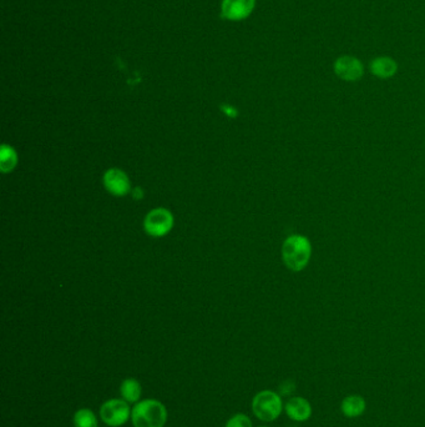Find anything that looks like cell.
Here are the masks:
<instances>
[{
	"mask_svg": "<svg viewBox=\"0 0 425 427\" xmlns=\"http://www.w3.org/2000/svg\"><path fill=\"white\" fill-rule=\"evenodd\" d=\"M311 244L309 239L301 235L289 236L283 244V262L293 271H301L307 267L311 257Z\"/></svg>",
	"mask_w": 425,
	"mask_h": 427,
	"instance_id": "cell-2",
	"label": "cell"
},
{
	"mask_svg": "<svg viewBox=\"0 0 425 427\" xmlns=\"http://www.w3.org/2000/svg\"><path fill=\"white\" fill-rule=\"evenodd\" d=\"M104 182H105L107 190L112 192L114 195H125L130 189L128 177L124 174L123 171L117 170V169L107 171L104 177Z\"/></svg>",
	"mask_w": 425,
	"mask_h": 427,
	"instance_id": "cell-9",
	"label": "cell"
},
{
	"mask_svg": "<svg viewBox=\"0 0 425 427\" xmlns=\"http://www.w3.org/2000/svg\"><path fill=\"white\" fill-rule=\"evenodd\" d=\"M335 73L342 81H357L364 74V68L356 57L342 55L335 62Z\"/></svg>",
	"mask_w": 425,
	"mask_h": 427,
	"instance_id": "cell-5",
	"label": "cell"
},
{
	"mask_svg": "<svg viewBox=\"0 0 425 427\" xmlns=\"http://www.w3.org/2000/svg\"><path fill=\"white\" fill-rule=\"evenodd\" d=\"M255 8V0H224L222 13L231 21H241L250 16Z\"/></svg>",
	"mask_w": 425,
	"mask_h": 427,
	"instance_id": "cell-8",
	"label": "cell"
},
{
	"mask_svg": "<svg viewBox=\"0 0 425 427\" xmlns=\"http://www.w3.org/2000/svg\"><path fill=\"white\" fill-rule=\"evenodd\" d=\"M16 155L14 150L4 145L3 149H1V170H11L16 166Z\"/></svg>",
	"mask_w": 425,
	"mask_h": 427,
	"instance_id": "cell-14",
	"label": "cell"
},
{
	"mask_svg": "<svg viewBox=\"0 0 425 427\" xmlns=\"http://www.w3.org/2000/svg\"><path fill=\"white\" fill-rule=\"evenodd\" d=\"M367 410V402L361 395H349L340 402V412L348 419L361 416Z\"/></svg>",
	"mask_w": 425,
	"mask_h": 427,
	"instance_id": "cell-10",
	"label": "cell"
},
{
	"mask_svg": "<svg viewBox=\"0 0 425 427\" xmlns=\"http://www.w3.org/2000/svg\"><path fill=\"white\" fill-rule=\"evenodd\" d=\"M226 427H252L250 417L246 416L244 414H237L232 419H229Z\"/></svg>",
	"mask_w": 425,
	"mask_h": 427,
	"instance_id": "cell-15",
	"label": "cell"
},
{
	"mask_svg": "<svg viewBox=\"0 0 425 427\" xmlns=\"http://www.w3.org/2000/svg\"><path fill=\"white\" fill-rule=\"evenodd\" d=\"M287 416L296 422L309 421L313 414L312 405L307 399L301 396H293L285 405Z\"/></svg>",
	"mask_w": 425,
	"mask_h": 427,
	"instance_id": "cell-7",
	"label": "cell"
},
{
	"mask_svg": "<svg viewBox=\"0 0 425 427\" xmlns=\"http://www.w3.org/2000/svg\"><path fill=\"white\" fill-rule=\"evenodd\" d=\"M120 392L125 401H128L130 404L138 402L141 396V386L135 379H126L121 384Z\"/></svg>",
	"mask_w": 425,
	"mask_h": 427,
	"instance_id": "cell-12",
	"label": "cell"
},
{
	"mask_svg": "<svg viewBox=\"0 0 425 427\" xmlns=\"http://www.w3.org/2000/svg\"><path fill=\"white\" fill-rule=\"evenodd\" d=\"M74 425L75 427H97V420L89 409H81L75 414Z\"/></svg>",
	"mask_w": 425,
	"mask_h": 427,
	"instance_id": "cell-13",
	"label": "cell"
},
{
	"mask_svg": "<svg viewBox=\"0 0 425 427\" xmlns=\"http://www.w3.org/2000/svg\"><path fill=\"white\" fill-rule=\"evenodd\" d=\"M172 215L165 209H156L148 215L145 220V229L150 235L162 236L172 226Z\"/></svg>",
	"mask_w": 425,
	"mask_h": 427,
	"instance_id": "cell-6",
	"label": "cell"
},
{
	"mask_svg": "<svg viewBox=\"0 0 425 427\" xmlns=\"http://www.w3.org/2000/svg\"><path fill=\"white\" fill-rule=\"evenodd\" d=\"M252 410L256 417L262 421H275L283 411L281 395L275 391H261L253 397Z\"/></svg>",
	"mask_w": 425,
	"mask_h": 427,
	"instance_id": "cell-3",
	"label": "cell"
},
{
	"mask_svg": "<svg viewBox=\"0 0 425 427\" xmlns=\"http://www.w3.org/2000/svg\"><path fill=\"white\" fill-rule=\"evenodd\" d=\"M135 427H164L167 420L165 406L156 400H145L136 404L131 411Z\"/></svg>",
	"mask_w": 425,
	"mask_h": 427,
	"instance_id": "cell-1",
	"label": "cell"
},
{
	"mask_svg": "<svg viewBox=\"0 0 425 427\" xmlns=\"http://www.w3.org/2000/svg\"><path fill=\"white\" fill-rule=\"evenodd\" d=\"M371 71L381 79H389L395 75L398 70L397 62L390 57H378L371 62Z\"/></svg>",
	"mask_w": 425,
	"mask_h": 427,
	"instance_id": "cell-11",
	"label": "cell"
},
{
	"mask_svg": "<svg viewBox=\"0 0 425 427\" xmlns=\"http://www.w3.org/2000/svg\"><path fill=\"white\" fill-rule=\"evenodd\" d=\"M101 420L107 423V426H123L128 422L130 417V407L128 401L110 400L101 406Z\"/></svg>",
	"mask_w": 425,
	"mask_h": 427,
	"instance_id": "cell-4",
	"label": "cell"
}]
</instances>
